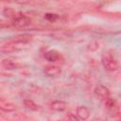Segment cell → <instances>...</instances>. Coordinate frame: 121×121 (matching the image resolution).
Listing matches in <instances>:
<instances>
[{
	"instance_id": "obj_1",
	"label": "cell",
	"mask_w": 121,
	"mask_h": 121,
	"mask_svg": "<svg viewBox=\"0 0 121 121\" xmlns=\"http://www.w3.org/2000/svg\"><path fill=\"white\" fill-rule=\"evenodd\" d=\"M32 39V35L30 34H23L14 37L12 40L5 43L0 47V51L3 53H9L16 50H19L24 46V44L28 43Z\"/></svg>"
},
{
	"instance_id": "obj_2",
	"label": "cell",
	"mask_w": 121,
	"mask_h": 121,
	"mask_svg": "<svg viewBox=\"0 0 121 121\" xmlns=\"http://www.w3.org/2000/svg\"><path fill=\"white\" fill-rule=\"evenodd\" d=\"M101 62L103 67L108 71H115L118 68V62L113 54L110 51H105L102 53Z\"/></svg>"
},
{
	"instance_id": "obj_3",
	"label": "cell",
	"mask_w": 121,
	"mask_h": 121,
	"mask_svg": "<svg viewBox=\"0 0 121 121\" xmlns=\"http://www.w3.org/2000/svg\"><path fill=\"white\" fill-rule=\"evenodd\" d=\"M31 20L30 18H28L27 16L22 14V13H18V15L12 20V24L13 26H17V27H25L27 26L28 25H30Z\"/></svg>"
},
{
	"instance_id": "obj_4",
	"label": "cell",
	"mask_w": 121,
	"mask_h": 121,
	"mask_svg": "<svg viewBox=\"0 0 121 121\" xmlns=\"http://www.w3.org/2000/svg\"><path fill=\"white\" fill-rule=\"evenodd\" d=\"M95 94L102 101H106L108 98L111 97L109 89L106 86H104V85H98V86H96L95 89Z\"/></svg>"
},
{
	"instance_id": "obj_5",
	"label": "cell",
	"mask_w": 121,
	"mask_h": 121,
	"mask_svg": "<svg viewBox=\"0 0 121 121\" xmlns=\"http://www.w3.org/2000/svg\"><path fill=\"white\" fill-rule=\"evenodd\" d=\"M43 73L48 77H57L61 73V69L58 65H47L44 67Z\"/></svg>"
},
{
	"instance_id": "obj_6",
	"label": "cell",
	"mask_w": 121,
	"mask_h": 121,
	"mask_svg": "<svg viewBox=\"0 0 121 121\" xmlns=\"http://www.w3.org/2000/svg\"><path fill=\"white\" fill-rule=\"evenodd\" d=\"M0 109L5 112H13L15 111L16 107H15V104H13L11 101L6 98L0 97Z\"/></svg>"
},
{
	"instance_id": "obj_7",
	"label": "cell",
	"mask_w": 121,
	"mask_h": 121,
	"mask_svg": "<svg viewBox=\"0 0 121 121\" xmlns=\"http://www.w3.org/2000/svg\"><path fill=\"white\" fill-rule=\"evenodd\" d=\"M44 58H45L46 60L54 62V61H58L60 59V54L59 51H57L55 49H51V50H48V51L45 52Z\"/></svg>"
},
{
	"instance_id": "obj_8",
	"label": "cell",
	"mask_w": 121,
	"mask_h": 121,
	"mask_svg": "<svg viewBox=\"0 0 121 121\" xmlns=\"http://www.w3.org/2000/svg\"><path fill=\"white\" fill-rule=\"evenodd\" d=\"M90 110L86 106H79L77 109V116L81 120H86L90 117Z\"/></svg>"
},
{
	"instance_id": "obj_9",
	"label": "cell",
	"mask_w": 121,
	"mask_h": 121,
	"mask_svg": "<svg viewBox=\"0 0 121 121\" xmlns=\"http://www.w3.org/2000/svg\"><path fill=\"white\" fill-rule=\"evenodd\" d=\"M50 107L52 110L54 111H57V112H63L66 107H67V104L64 102V101H61V100H55L53 101L51 104H50Z\"/></svg>"
},
{
	"instance_id": "obj_10",
	"label": "cell",
	"mask_w": 121,
	"mask_h": 121,
	"mask_svg": "<svg viewBox=\"0 0 121 121\" xmlns=\"http://www.w3.org/2000/svg\"><path fill=\"white\" fill-rule=\"evenodd\" d=\"M18 13H19V12H17V11H16L14 9H12V8H5L4 10H3L4 16L7 17V18H9V19H11V20H13V19L18 15Z\"/></svg>"
},
{
	"instance_id": "obj_11",
	"label": "cell",
	"mask_w": 121,
	"mask_h": 121,
	"mask_svg": "<svg viewBox=\"0 0 121 121\" xmlns=\"http://www.w3.org/2000/svg\"><path fill=\"white\" fill-rule=\"evenodd\" d=\"M24 105L26 109H28L30 111H37L39 109L38 105L33 100H30V99H25L24 100Z\"/></svg>"
},
{
	"instance_id": "obj_12",
	"label": "cell",
	"mask_w": 121,
	"mask_h": 121,
	"mask_svg": "<svg viewBox=\"0 0 121 121\" xmlns=\"http://www.w3.org/2000/svg\"><path fill=\"white\" fill-rule=\"evenodd\" d=\"M2 65L6 69H15L18 67V64L11 60H4L2 61Z\"/></svg>"
},
{
	"instance_id": "obj_13",
	"label": "cell",
	"mask_w": 121,
	"mask_h": 121,
	"mask_svg": "<svg viewBox=\"0 0 121 121\" xmlns=\"http://www.w3.org/2000/svg\"><path fill=\"white\" fill-rule=\"evenodd\" d=\"M58 18H59L58 14H55V13H45L44 14V19H46L49 22H55Z\"/></svg>"
},
{
	"instance_id": "obj_14",
	"label": "cell",
	"mask_w": 121,
	"mask_h": 121,
	"mask_svg": "<svg viewBox=\"0 0 121 121\" xmlns=\"http://www.w3.org/2000/svg\"><path fill=\"white\" fill-rule=\"evenodd\" d=\"M67 118H68V121H78V117L76 115L72 114V113H69L67 115Z\"/></svg>"
},
{
	"instance_id": "obj_15",
	"label": "cell",
	"mask_w": 121,
	"mask_h": 121,
	"mask_svg": "<svg viewBox=\"0 0 121 121\" xmlns=\"http://www.w3.org/2000/svg\"><path fill=\"white\" fill-rule=\"evenodd\" d=\"M57 121H60V120H57Z\"/></svg>"
}]
</instances>
